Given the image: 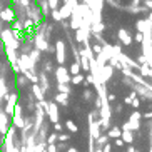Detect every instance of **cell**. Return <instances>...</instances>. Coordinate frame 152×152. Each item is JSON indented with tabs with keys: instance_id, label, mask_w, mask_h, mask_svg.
<instances>
[{
	"instance_id": "1",
	"label": "cell",
	"mask_w": 152,
	"mask_h": 152,
	"mask_svg": "<svg viewBox=\"0 0 152 152\" xmlns=\"http://www.w3.org/2000/svg\"><path fill=\"white\" fill-rule=\"evenodd\" d=\"M55 75H57L58 84H67V82H70V77H69V70H67L65 67H64V65H60V67L57 69Z\"/></svg>"
},
{
	"instance_id": "2",
	"label": "cell",
	"mask_w": 152,
	"mask_h": 152,
	"mask_svg": "<svg viewBox=\"0 0 152 152\" xmlns=\"http://www.w3.org/2000/svg\"><path fill=\"white\" fill-rule=\"evenodd\" d=\"M0 20L2 22H12L15 20V12L12 10V7H5L0 10Z\"/></svg>"
},
{
	"instance_id": "3",
	"label": "cell",
	"mask_w": 152,
	"mask_h": 152,
	"mask_svg": "<svg viewBox=\"0 0 152 152\" xmlns=\"http://www.w3.org/2000/svg\"><path fill=\"white\" fill-rule=\"evenodd\" d=\"M119 40H121L124 45H130L132 44V37H130V34L127 30L121 28V30H119Z\"/></svg>"
},
{
	"instance_id": "4",
	"label": "cell",
	"mask_w": 152,
	"mask_h": 152,
	"mask_svg": "<svg viewBox=\"0 0 152 152\" xmlns=\"http://www.w3.org/2000/svg\"><path fill=\"white\" fill-rule=\"evenodd\" d=\"M57 60H58V64H64V60H65V50H64L62 40L57 42Z\"/></svg>"
},
{
	"instance_id": "5",
	"label": "cell",
	"mask_w": 152,
	"mask_h": 152,
	"mask_svg": "<svg viewBox=\"0 0 152 152\" xmlns=\"http://www.w3.org/2000/svg\"><path fill=\"white\" fill-rule=\"evenodd\" d=\"M137 30L139 34H144L145 30H149V20L145 22V20H139L137 22Z\"/></svg>"
},
{
	"instance_id": "6",
	"label": "cell",
	"mask_w": 152,
	"mask_h": 152,
	"mask_svg": "<svg viewBox=\"0 0 152 152\" xmlns=\"http://www.w3.org/2000/svg\"><path fill=\"white\" fill-rule=\"evenodd\" d=\"M49 115H50V119H52L54 122H57V107H55L54 104L49 107Z\"/></svg>"
},
{
	"instance_id": "7",
	"label": "cell",
	"mask_w": 152,
	"mask_h": 152,
	"mask_svg": "<svg viewBox=\"0 0 152 152\" xmlns=\"http://www.w3.org/2000/svg\"><path fill=\"white\" fill-rule=\"evenodd\" d=\"M80 69H84V70H90V60L89 58H85V57L80 58Z\"/></svg>"
},
{
	"instance_id": "8",
	"label": "cell",
	"mask_w": 152,
	"mask_h": 152,
	"mask_svg": "<svg viewBox=\"0 0 152 152\" xmlns=\"http://www.w3.org/2000/svg\"><path fill=\"white\" fill-rule=\"evenodd\" d=\"M47 5L50 10H58V0H47Z\"/></svg>"
},
{
	"instance_id": "9",
	"label": "cell",
	"mask_w": 152,
	"mask_h": 152,
	"mask_svg": "<svg viewBox=\"0 0 152 152\" xmlns=\"http://www.w3.org/2000/svg\"><path fill=\"white\" fill-rule=\"evenodd\" d=\"M70 72L74 74V75H77V74H80V64L75 62V64H72V67H70Z\"/></svg>"
},
{
	"instance_id": "10",
	"label": "cell",
	"mask_w": 152,
	"mask_h": 152,
	"mask_svg": "<svg viewBox=\"0 0 152 152\" xmlns=\"http://www.w3.org/2000/svg\"><path fill=\"white\" fill-rule=\"evenodd\" d=\"M70 80H72V84H80V82H84V75L82 74H77V75L72 77Z\"/></svg>"
},
{
	"instance_id": "11",
	"label": "cell",
	"mask_w": 152,
	"mask_h": 152,
	"mask_svg": "<svg viewBox=\"0 0 152 152\" xmlns=\"http://www.w3.org/2000/svg\"><path fill=\"white\" fill-rule=\"evenodd\" d=\"M139 70H140V74H142V75H151V69H149V65H140V67H139Z\"/></svg>"
},
{
	"instance_id": "12",
	"label": "cell",
	"mask_w": 152,
	"mask_h": 152,
	"mask_svg": "<svg viewBox=\"0 0 152 152\" xmlns=\"http://www.w3.org/2000/svg\"><path fill=\"white\" fill-rule=\"evenodd\" d=\"M122 134H124V140L122 142H132V134L129 130H122Z\"/></svg>"
},
{
	"instance_id": "13",
	"label": "cell",
	"mask_w": 152,
	"mask_h": 152,
	"mask_svg": "<svg viewBox=\"0 0 152 152\" xmlns=\"http://www.w3.org/2000/svg\"><path fill=\"white\" fill-rule=\"evenodd\" d=\"M121 134H122V130H119V129H112L110 132H109V137H121Z\"/></svg>"
},
{
	"instance_id": "14",
	"label": "cell",
	"mask_w": 152,
	"mask_h": 152,
	"mask_svg": "<svg viewBox=\"0 0 152 152\" xmlns=\"http://www.w3.org/2000/svg\"><path fill=\"white\" fill-rule=\"evenodd\" d=\"M57 102H62L64 105L67 104V94H58L57 95Z\"/></svg>"
},
{
	"instance_id": "15",
	"label": "cell",
	"mask_w": 152,
	"mask_h": 152,
	"mask_svg": "<svg viewBox=\"0 0 152 152\" xmlns=\"http://www.w3.org/2000/svg\"><path fill=\"white\" fill-rule=\"evenodd\" d=\"M97 142H99V145H105V144H107V135H100V137H97Z\"/></svg>"
},
{
	"instance_id": "16",
	"label": "cell",
	"mask_w": 152,
	"mask_h": 152,
	"mask_svg": "<svg viewBox=\"0 0 152 152\" xmlns=\"http://www.w3.org/2000/svg\"><path fill=\"white\" fill-rule=\"evenodd\" d=\"M58 90H60V94H67L69 92V87L65 84H58Z\"/></svg>"
},
{
	"instance_id": "17",
	"label": "cell",
	"mask_w": 152,
	"mask_h": 152,
	"mask_svg": "<svg viewBox=\"0 0 152 152\" xmlns=\"http://www.w3.org/2000/svg\"><path fill=\"white\" fill-rule=\"evenodd\" d=\"M65 125L70 129V132H77V127H75V124H74L72 121H67V124H65Z\"/></svg>"
},
{
	"instance_id": "18",
	"label": "cell",
	"mask_w": 152,
	"mask_h": 152,
	"mask_svg": "<svg viewBox=\"0 0 152 152\" xmlns=\"http://www.w3.org/2000/svg\"><path fill=\"white\" fill-rule=\"evenodd\" d=\"M34 94H35L37 95V97H39V99H42V92H40V87H39V85H34Z\"/></svg>"
},
{
	"instance_id": "19",
	"label": "cell",
	"mask_w": 152,
	"mask_h": 152,
	"mask_svg": "<svg viewBox=\"0 0 152 152\" xmlns=\"http://www.w3.org/2000/svg\"><path fill=\"white\" fill-rule=\"evenodd\" d=\"M92 49H94V52H95L97 55H99V54H100V52L104 50V49H102V45H100V44H95L94 47H92Z\"/></svg>"
},
{
	"instance_id": "20",
	"label": "cell",
	"mask_w": 152,
	"mask_h": 152,
	"mask_svg": "<svg viewBox=\"0 0 152 152\" xmlns=\"http://www.w3.org/2000/svg\"><path fill=\"white\" fill-rule=\"evenodd\" d=\"M52 17H54L57 22H58V20H62V18H60V15H58V10H52Z\"/></svg>"
},
{
	"instance_id": "21",
	"label": "cell",
	"mask_w": 152,
	"mask_h": 152,
	"mask_svg": "<svg viewBox=\"0 0 152 152\" xmlns=\"http://www.w3.org/2000/svg\"><path fill=\"white\" fill-rule=\"evenodd\" d=\"M144 40V34H139V32H137V34H135V42H142Z\"/></svg>"
},
{
	"instance_id": "22",
	"label": "cell",
	"mask_w": 152,
	"mask_h": 152,
	"mask_svg": "<svg viewBox=\"0 0 152 152\" xmlns=\"http://www.w3.org/2000/svg\"><path fill=\"white\" fill-rule=\"evenodd\" d=\"M47 152H57V149H55V145H54V144H50V145H49Z\"/></svg>"
},
{
	"instance_id": "23",
	"label": "cell",
	"mask_w": 152,
	"mask_h": 152,
	"mask_svg": "<svg viewBox=\"0 0 152 152\" xmlns=\"http://www.w3.org/2000/svg\"><path fill=\"white\" fill-rule=\"evenodd\" d=\"M55 139H57V137H55V135L52 134V135H50V137H49V144H52V142H54V140H55Z\"/></svg>"
},
{
	"instance_id": "24",
	"label": "cell",
	"mask_w": 152,
	"mask_h": 152,
	"mask_svg": "<svg viewBox=\"0 0 152 152\" xmlns=\"http://www.w3.org/2000/svg\"><path fill=\"white\" fill-rule=\"evenodd\" d=\"M115 144L119 145V147H121V145H124V142H122V139H117V140H115Z\"/></svg>"
},
{
	"instance_id": "25",
	"label": "cell",
	"mask_w": 152,
	"mask_h": 152,
	"mask_svg": "<svg viewBox=\"0 0 152 152\" xmlns=\"http://www.w3.org/2000/svg\"><path fill=\"white\" fill-rule=\"evenodd\" d=\"M132 105H134V107H139V105H140V102H139V100H137V99H135V100H134V102H132Z\"/></svg>"
},
{
	"instance_id": "26",
	"label": "cell",
	"mask_w": 152,
	"mask_h": 152,
	"mask_svg": "<svg viewBox=\"0 0 152 152\" xmlns=\"http://www.w3.org/2000/svg\"><path fill=\"white\" fill-rule=\"evenodd\" d=\"M60 140H69V135L62 134V135H60Z\"/></svg>"
},
{
	"instance_id": "27",
	"label": "cell",
	"mask_w": 152,
	"mask_h": 152,
	"mask_svg": "<svg viewBox=\"0 0 152 152\" xmlns=\"http://www.w3.org/2000/svg\"><path fill=\"white\" fill-rule=\"evenodd\" d=\"M102 152H110V145H109V144H105V149H104Z\"/></svg>"
},
{
	"instance_id": "28",
	"label": "cell",
	"mask_w": 152,
	"mask_h": 152,
	"mask_svg": "<svg viewBox=\"0 0 152 152\" xmlns=\"http://www.w3.org/2000/svg\"><path fill=\"white\" fill-rule=\"evenodd\" d=\"M144 4L147 5V9H151V0H144Z\"/></svg>"
},
{
	"instance_id": "29",
	"label": "cell",
	"mask_w": 152,
	"mask_h": 152,
	"mask_svg": "<svg viewBox=\"0 0 152 152\" xmlns=\"http://www.w3.org/2000/svg\"><path fill=\"white\" fill-rule=\"evenodd\" d=\"M69 152H77V151H75V149H70V151H69Z\"/></svg>"
},
{
	"instance_id": "30",
	"label": "cell",
	"mask_w": 152,
	"mask_h": 152,
	"mask_svg": "<svg viewBox=\"0 0 152 152\" xmlns=\"http://www.w3.org/2000/svg\"><path fill=\"white\" fill-rule=\"evenodd\" d=\"M0 10H2V4H0Z\"/></svg>"
},
{
	"instance_id": "31",
	"label": "cell",
	"mask_w": 152,
	"mask_h": 152,
	"mask_svg": "<svg viewBox=\"0 0 152 152\" xmlns=\"http://www.w3.org/2000/svg\"><path fill=\"white\" fill-rule=\"evenodd\" d=\"M0 67H2V64H0Z\"/></svg>"
}]
</instances>
